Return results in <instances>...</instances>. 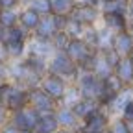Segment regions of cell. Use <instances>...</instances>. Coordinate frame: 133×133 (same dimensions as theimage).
I'll return each instance as SVG.
<instances>
[{
    "label": "cell",
    "instance_id": "obj_1",
    "mask_svg": "<svg viewBox=\"0 0 133 133\" xmlns=\"http://www.w3.org/2000/svg\"><path fill=\"white\" fill-rule=\"evenodd\" d=\"M48 74L59 76L63 79L66 78H78V65L66 56L65 52H57L48 61Z\"/></svg>",
    "mask_w": 133,
    "mask_h": 133
},
{
    "label": "cell",
    "instance_id": "obj_2",
    "mask_svg": "<svg viewBox=\"0 0 133 133\" xmlns=\"http://www.w3.org/2000/svg\"><path fill=\"white\" fill-rule=\"evenodd\" d=\"M28 105L31 109H35L39 115H44V113H56V109L59 107V104L56 100H52L41 87H35V89H30L28 91Z\"/></svg>",
    "mask_w": 133,
    "mask_h": 133
},
{
    "label": "cell",
    "instance_id": "obj_3",
    "mask_svg": "<svg viewBox=\"0 0 133 133\" xmlns=\"http://www.w3.org/2000/svg\"><path fill=\"white\" fill-rule=\"evenodd\" d=\"M37 120H39V113L35 109H31L30 105L21 109V111H17L11 115V118L9 122L19 129V131H33L37 126Z\"/></svg>",
    "mask_w": 133,
    "mask_h": 133
},
{
    "label": "cell",
    "instance_id": "obj_4",
    "mask_svg": "<svg viewBox=\"0 0 133 133\" xmlns=\"http://www.w3.org/2000/svg\"><path fill=\"white\" fill-rule=\"evenodd\" d=\"M52 100H56V102L59 104V100L63 98L65 91H66V81L59 76H54V74H44L43 79H41V85H39Z\"/></svg>",
    "mask_w": 133,
    "mask_h": 133
},
{
    "label": "cell",
    "instance_id": "obj_5",
    "mask_svg": "<svg viewBox=\"0 0 133 133\" xmlns=\"http://www.w3.org/2000/svg\"><path fill=\"white\" fill-rule=\"evenodd\" d=\"M56 118H57V124L61 129H78L79 128V120L78 116L74 115L72 109L69 107H57L56 109Z\"/></svg>",
    "mask_w": 133,
    "mask_h": 133
},
{
    "label": "cell",
    "instance_id": "obj_6",
    "mask_svg": "<svg viewBox=\"0 0 133 133\" xmlns=\"http://www.w3.org/2000/svg\"><path fill=\"white\" fill-rule=\"evenodd\" d=\"M118 57H129L133 54V37L128 35V33H118L115 39H113V46H111Z\"/></svg>",
    "mask_w": 133,
    "mask_h": 133
},
{
    "label": "cell",
    "instance_id": "obj_7",
    "mask_svg": "<svg viewBox=\"0 0 133 133\" xmlns=\"http://www.w3.org/2000/svg\"><path fill=\"white\" fill-rule=\"evenodd\" d=\"M113 74L122 81V85L131 83L133 81V61H131V57H120V61L113 69Z\"/></svg>",
    "mask_w": 133,
    "mask_h": 133
},
{
    "label": "cell",
    "instance_id": "obj_8",
    "mask_svg": "<svg viewBox=\"0 0 133 133\" xmlns=\"http://www.w3.org/2000/svg\"><path fill=\"white\" fill-rule=\"evenodd\" d=\"M59 129V124H57V118H56V113H44V115H39V120H37V126H35V133H56Z\"/></svg>",
    "mask_w": 133,
    "mask_h": 133
},
{
    "label": "cell",
    "instance_id": "obj_9",
    "mask_svg": "<svg viewBox=\"0 0 133 133\" xmlns=\"http://www.w3.org/2000/svg\"><path fill=\"white\" fill-rule=\"evenodd\" d=\"M79 100H81V94H79L78 87L74 85V87H66V91H65V94H63V98L59 100V102H61V107L72 109V107L79 102Z\"/></svg>",
    "mask_w": 133,
    "mask_h": 133
},
{
    "label": "cell",
    "instance_id": "obj_10",
    "mask_svg": "<svg viewBox=\"0 0 133 133\" xmlns=\"http://www.w3.org/2000/svg\"><path fill=\"white\" fill-rule=\"evenodd\" d=\"M4 48H6V54L8 57H19L22 52H24V41H11V39H6L2 41Z\"/></svg>",
    "mask_w": 133,
    "mask_h": 133
},
{
    "label": "cell",
    "instance_id": "obj_11",
    "mask_svg": "<svg viewBox=\"0 0 133 133\" xmlns=\"http://www.w3.org/2000/svg\"><path fill=\"white\" fill-rule=\"evenodd\" d=\"M94 9L92 8H81L78 13H76V19L74 21H78V22H92L94 21Z\"/></svg>",
    "mask_w": 133,
    "mask_h": 133
},
{
    "label": "cell",
    "instance_id": "obj_12",
    "mask_svg": "<svg viewBox=\"0 0 133 133\" xmlns=\"http://www.w3.org/2000/svg\"><path fill=\"white\" fill-rule=\"evenodd\" d=\"M105 21L111 28H116V30H124V19H122V15L120 13H107L105 17Z\"/></svg>",
    "mask_w": 133,
    "mask_h": 133
},
{
    "label": "cell",
    "instance_id": "obj_13",
    "mask_svg": "<svg viewBox=\"0 0 133 133\" xmlns=\"http://www.w3.org/2000/svg\"><path fill=\"white\" fill-rule=\"evenodd\" d=\"M21 21H22V24L26 28H37V24H39V19H37V13L35 11H26Z\"/></svg>",
    "mask_w": 133,
    "mask_h": 133
},
{
    "label": "cell",
    "instance_id": "obj_14",
    "mask_svg": "<svg viewBox=\"0 0 133 133\" xmlns=\"http://www.w3.org/2000/svg\"><path fill=\"white\" fill-rule=\"evenodd\" d=\"M122 118L126 122H133V100L126 104V107L122 109Z\"/></svg>",
    "mask_w": 133,
    "mask_h": 133
},
{
    "label": "cell",
    "instance_id": "obj_15",
    "mask_svg": "<svg viewBox=\"0 0 133 133\" xmlns=\"http://www.w3.org/2000/svg\"><path fill=\"white\" fill-rule=\"evenodd\" d=\"M15 21H17V19H15L13 13H4L2 19H0V22H2L4 28H13V26H15Z\"/></svg>",
    "mask_w": 133,
    "mask_h": 133
},
{
    "label": "cell",
    "instance_id": "obj_16",
    "mask_svg": "<svg viewBox=\"0 0 133 133\" xmlns=\"http://www.w3.org/2000/svg\"><path fill=\"white\" fill-rule=\"evenodd\" d=\"M8 122H9V111L4 105H0V128H4Z\"/></svg>",
    "mask_w": 133,
    "mask_h": 133
},
{
    "label": "cell",
    "instance_id": "obj_17",
    "mask_svg": "<svg viewBox=\"0 0 133 133\" xmlns=\"http://www.w3.org/2000/svg\"><path fill=\"white\" fill-rule=\"evenodd\" d=\"M0 133H19V129H17L11 122H8L4 128H0Z\"/></svg>",
    "mask_w": 133,
    "mask_h": 133
},
{
    "label": "cell",
    "instance_id": "obj_18",
    "mask_svg": "<svg viewBox=\"0 0 133 133\" xmlns=\"http://www.w3.org/2000/svg\"><path fill=\"white\" fill-rule=\"evenodd\" d=\"M56 133H78V129H61V128H59Z\"/></svg>",
    "mask_w": 133,
    "mask_h": 133
},
{
    "label": "cell",
    "instance_id": "obj_19",
    "mask_svg": "<svg viewBox=\"0 0 133 133\" xmlns=\"http://www.w3.org/2000/svg\"><path fill=\"white\" fill-rule=\"evenodd\" d=\"M13 2H15V0H2V6H6V8H11V6H13Z\"/></svg>",
    "mask_w": 133,
    "mask_h": 133
},
{
    "label": "cell",
    "instance_id": "obj_20",
    "mask_svg": "<svg viewBox=\"0 0 133 133\" xmlns=\"http://www.w3.org/2000/svg\"><path fill=\"white\" fill-rule=\"evenodd\" d=\"M128 131L133 133V122H128Z\"/></svg>",
    "mask_w": 133,
    "mask_h": 133
},
{
    "label": "cell",
    "instance_id": "obj_21",
    "mask_svg": "<svg viewBox=\"0 0 133 133\" xmlns=\"http://www.w3.org/2000/svg\"><path fill=\"white\" fill-rule=\"evenodd\" d=\"M78 133H83V131H79V129H78Z\"/></svg>",
    "mask_w": 133,
    "mask_h": 133
},
{
    "label": "cell",
    "instance_id": "obj_22",
    "mask_svg": "<svg viewBox=\"0 0 133 133\" xmlns=\"http://www.w3.org/2000/svg\"><path fill=\"white\" fill-rule=\"evenodd\" d=\"M131 61H133V56H131Z\"/></svg>",
    "mask_w": 133,
    "mask_h": 133
}]
</instances>
